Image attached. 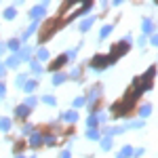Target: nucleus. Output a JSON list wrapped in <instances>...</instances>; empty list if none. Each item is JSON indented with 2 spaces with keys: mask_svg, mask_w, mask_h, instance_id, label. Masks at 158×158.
Segmentation results:
<instances>
[{
  "mask_svg": "<svg viewBox=\"0 0 158 158\" xmlns=\"http://www.w3.org/2000/svg\"><path fill=\"white\" fill-rule=\"evenodd\" d=\"M44 13H47V4H40V6H34L32 9V17H40Z\"/></svg>",
  "mask_w": 158,
  "mask_h": 158,
  "instance_id": "obj_1",
  "label": "nucleus"
},
{
  "mask_svg": "<svg viewBox=\"0 0 158 158\" xmlns=\"http://www.w3.org/2000/svg\"><path fill=\"white\" fill-rule=\"evenodd\" d=\"M65 61H68V57H63V55H61V57H57V61L51 65V70H57V68H59V65H63Z\"/></svg>",
  "mask_w": 158,
  "mask_h": 158,
  "instance_id": "obj_2",
  "label": "nucleus"
},
{
  "mask_svg": "<svg viewBox=\"0 0 158 158\" xmlns=\"http://www.w3.org/2000/svg\"><path fill=\"white\" fill-rule=\"evenodd\" d=\"M63 118H65L68 122H74V120H76V112H65V114H63Z\"/></svg>",
  "mask_w": 158,
  "mask_h": 158,
  "instance_id": "obj_3",
  "label": "nucleus"
},
{
  "mask_svg": "<svg viewBox=\"0 0 158 158\" xmlns=\"http://www.w3.org/2000/svg\"><path fill=\"white\" fill-rule=\"evenodd\" d=\"M40 137H42V135L34 133V135H32V139H30V143H32V146H38V143H40V141H42V139H40Z\"/></svg>",
  "mask_w": 158,
  "mask_h": 158,
  "instance_id": "obj_4",
  "label": "nucleus"
},
{
  "mask_svg": "<svg viewBox=\"0 0 158 158\" xmlns=\"http://www.w3.org/2000/svg\"><path fill=\"white\" fill-rule=\"evenodd\" d=\"M17 63H19V57H11V59L6 61V68H15Z\"/></svg>",
  "mask_w": 158,
  "mask_h": 158,
  "instance_id": "obj_5",
  "label": "nucleus"
},
{
  "mask_svg": "<svg viewBox=\"0 0 158 158\" xmlns=\"http://www.w3.org/2000/svg\"><path fill=\"white\" fill-rule=\"evenodd\" d=\"M9 127H11V122L6 120V118H2V120H0V129H2V131H9Z\"/></svg>",
  "mask_w": 158,
  "mask_h": 158,
  "instance_id": "obj_6",
  "label": "nucleus"
},
{
  "mask_svg": "<svg viewBox=\"0 0 158 158\" xmlns=\"http://www.w3.org/2000/svg\"><path fill=\"white\" fill-rule=\"evenodd\" d=\"M63 80H65V74H57V76L53 78V82H55V85H61Z\"/></svg>",
  "mask_w": 158,
  "mask_h": 158,
  "instance_id": "obj_7",
  "label": "nucleus"
},
{
  "mask_svg": "<svg viewBox=\"0 0 158 158\" xmlns=\"http://www.w3.org/2000/svg\"><path fill=\"white\" fill-rule=\"evenodd\" d=\"M23 89L27 91V93H30V91H34V89H36V82H34V80H30V82H27V85H25Z\"/></svg>",
  "mask_w": 158,
  "mask_h": 158,
  "instance_id": "obj_8",
  "label": "nucleus"
},
{
  "mask_svg": "<svg viewBox=\"0 0 158 158\" xmlns=\"http://www.w3.org/2000/svg\"><path fill=\"white\" fill-rule=\"evenodd\" d=\"M85 101H86L85 97H78L76 101H74V108H80V106H85Z\"/></svg>",
  "mask_w": 158,
  "mask_h": 158,
  "instance_id": "obj_9",
  "label": "nucleus"
},
{
  "mask_svg": "<svg viewBox=\"0 0 158 158\" xmlns=\"http://www.w3.org/2000/svg\"><path fill=\"white\" fill-rule=\"evenodd\" d=\"M110 32H112V25H106V27L101 30V38H106V36L110 34Z\"/></svg>",
  "mask_w": 158,
  "mask_h": 158,
  "instance_id": "obj_10",
  "label": "nucleus"
},
{
  "mask_svg": "<svg viewBox=\"0 0 158 158\" xmlns=\"http://www.w3.org/2000/svg\"><path fill=\"white\" fill-rule=\"evenodd\" d=\"M131 154H133V148H122V156H131Z\"/></svg>",
  "mask_w": 158,
  "mask_h": 158,
  "instance_id": "obj_11",
  "label": "nucleus"
},
{
  "mask_svg": "<svg viewBox=\"0 0 158 158\" xmlns=\"http://www.w3.org/2000/svg\"><path fill=\"white\" fill-rule=\"evenodd\" d=\"M4 17H6V19L15 17V9H6V11H4Z\"/></svg>",
  "mask_w": 158,
  "mask_h": 158,
  "instance_id": "obj_12",
  "label": "nucleus"
},
{
  "mask_svg": "<svg viewBox=\"0 0 158 158\" xmlns=\"http://www.w3.org/2000/svg\"><path fill=\"white\" fill-rule=\"evenodd\" d=\"M152 27H154L152 21H143V32H152Z\"/></svg>",
  "mask_w": 158,
  "mask_h": 158,
  "instance_id": "obj_13",
  "label": "nucleus"
},
{
  "mask_svg": "<svg viewBox=\"0 0 158 158\" xmlns=\"http://www.w3.org/2000/svg\"><path fill=\"white\" fill-rule=\"evenodd\" d=\"M47 57H49V53H47L44 49H40V51H38V59H47Z\"/></svg>",
  "mask_w": 158,
  "mask_h": 158,
  "instance_id": "obj_14",
  "label": "nucleus"
},
{
  "mask_svg": "<svg viewBox=\"0 0 158 158\" xmlns=\"http://www.w3.org/2000/svg\"><path fill=\"white\" fill-rule=\"evenodd\" d=\"M91 23H93V19H91V17H89V19H86L85 23L80 25V30H89V25H91Z\"/></svg>",
  "mask_w": 158,
  "mask_h": 158,
  "instance_id": "obj_15",
  "label": "nucleus"
},
{
  "mask_svg": "<svg viewBox=\"0 0 158 158\" xmlns=\"http://www.w3.org/2000/svg\"><path fill=\"white\" fill-rule=\"evenodd\" d=\"M89 137H91V139H99V133L95 129H91V131H89Z\"/></svg>",
  "mask_w": 158,
  "mask_h": 158,
  "instance_id": "obj_16",
  "label": "nucleus"
},
{
  "mask_svg": "<svg viewBox=\"0 0 158 158\" xmlns=\"http://www.w3.org/2000/svg\"><path fill=\"white\" fill-rule=\"evenodd\" d=\"M150 112H152V108H150V106H143V108H141V116H148Z\"/></svg>",
  "mask_w": 158,
  "mask_h": 158,
  "instance_id": "obj_17",
  "label": "nucleus"
},
{
  "mask_svg": "<svg viewBox=\"0 0 158 158\" xmlns=\"http://www.w3.org/2000/svg\"><path fill=\"white\" fill-rule=\"evenodd\" d=\"M110 146H112V139H103V143H101V148H103V150H108Z\"/></svg>",
  "mask_w": 158,
  "mask_h": 158,
  "instance_id": "obj_18",
  "label": "nucleus"
},
{
  "mask_svg": "<svg viewBox=\"0 0 158 158\" xmlns=\"http://www.w3.org/2000/svg\"><path fill=\"white\" fill-rule=\"evenodd\" d=\"M44 103H49V106H55V99H53V97H44Z\"/></svg>",
  "mask_w": 158,
  "mask_h": 158,
  "instance_id": "obj_19",
  "label": "nucleus"
},
{
  "mask_svg": "<svg viewBox=\"0 0 158 158\" xmlns=\"http://www.w3.org/2000/svg\"><path fill=\"white\" fill-rule=\"evenodd\" d=\"M9 47H11V49H17V47H19V42H17V40H11V42H9Z\"/></svg>",
  "mask_w": 158,
  "mask_h": 158,
  "instance_id": "obj_20",
  "label": "nucleus"
},
{
  "mask_svg": "<svg viewBox=\"0 0 158 158\" xmlns=\"http://www.w3.org/2000/svg\"><path fill=\"white\" fill-rule=\"evenodd\" d=\"M152 42H154V44L158 47V36H154V38H152Z\"/></svg>",
  "mask_w": 158,
  "mask_h": 158,
  "instance_id": "obj_21",
  "label": "nucleus"
},
{
  "mask_svg": "<svg viewBox=\"0 0 158 158\" xmlns=\"http://www.w3.org/2000/svg\"><path fill=\"white\" fill-rule=\"evenodd\" d=\"M2 95H4V86L0 85V97H2Z\"/></svg>",
  "mask_w": 158,
  "mask_h": 158,
  "instance_id": "obj_22",
  "label": "nucleus"
},
{
  "mask_svg": "<svg viewBox=\"0 0 158 158\" xmlns=\"http://www.w3.org/2000/svg\"><path fill=\"white\" fill-rule=\"evenodd\" d=\"M61 158H70V154H68V152H63V154H61Z\"/></svg>",
  "mask_w": 158,
  "mask_h": 158,
  "instance_id": "obj_23",
  "label": "nucleus"
},
{
  "mask_svg": "<svg viewBox=\"0 0 158 158\" xmlns=\"http://www.w3.org/2000/svg\"><path fill=\"white\" fill-rule=\"evenodd\" d=\"M2 74H4V65H0V76H2Z\"/></svg>",
  "mask_w": 158,
  "mask_h": 158,
  "instance_id": "obj_24",
  "label": "nucleus"
}]
</instances>
